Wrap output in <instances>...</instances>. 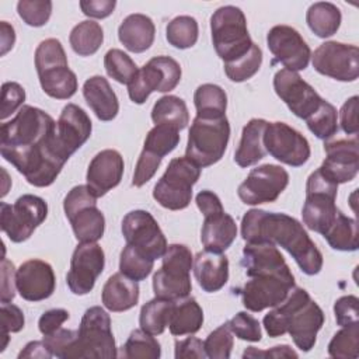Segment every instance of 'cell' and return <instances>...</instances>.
Returning <instances> with one entry per match:
<instances>
[{"label":"cell","mask_w":359,"mask_h":359,"mask_svg":"<svg viewBox=\"0 0 359 359\" xmlns=\"http://www.w3.org/2000/svg\"><path fill=\"white\" fill-rule=\"evenodd\" d=\"M154 125H168L178 130L189 123V112L182 98L177 95H164L156 101L151 109Z\"/></svg>","instance_id":"cell-35"},{"label":"cell","mask_w":359,"mask_h":359,"mask_svg":"<svg viewBox=\"0 0 359 359\" xmlns=\"http://www.w3.org/2000/svg\"><path fill=\"white\" fill-rule=\"evenodd\" d=\"M304 121L310 132L321 140H328L338 132L337 109L325 100H323L320 107Z\"/></svg>","instance_id":"cell-43"},{"label":"cell","mask_w":359,"mask_h":359,"mask_svg":"<svg viewBox=\"0 0 359 359\" xmlns=\"http://www.w3.org/2000/svg\"><path fill=\"white\" fill-rule=\"evenodd\" d=\"M43 341L53 353V356L60 359H74L77 331L59 328L53 334L45 335Z\"/></svg>","instance_id":"cell-50"},{"label":"cell","mask_w":359,"mask_h":359,"mask_svg":"<svg viewBox=\"0 0 359 359\" xmlns=\"http://www.w3.org/2000/svg\"><path fill=\"white\" fill-rule=\"evenodd\" d=\"M266 45L275 60L292 72L304 70L309 66L311 50L303 36L289 25H275L266 35Z\"/></svg>","instance_id":"cell-21"},{"label":"cell","mask_w":359,"mask_h":359,"mask_svg":"<svg viewBox=\"0 0 359 359\" xmlns=\"http://www.w3.org/2000/svg\"><path fill=\"white\" fill-rule=\"evenodd\" d=\"M161 258V268L153 276L154 296L171 302L189 296V272L194 265L191 250L184 244H170Z\"/></svg>","instance_id":"cell-7"},{"label":"cell","mask_w":359,"mask_h":359,"mask_svg":"<svg viewBox=\"0 0 359 359\" xmlns=\"http://www.w3.org/2000/svg\"><path fill=\"white\" fill-rule=\"evenodd\" d=\"M331 248L337 251L358 250V222L338 212L335 220L323 234Z\"/></svg>","instance_id":"cell-37"},{"label":"cell","mask_w":359,"mask_h":359,"mask_svg":"<svg viewBox=\"0 0 359 359\" xmlns=\"http://www.w3.org/2000/svg\"><path fill=\"white\" fill-rule=\"evenodd\" d=\"M154 266V259L144 255L137 248L126 244L119 257V272L139 282L146 279Z\"/></svg>","instance_id":"cell-42"},{"label":"cell","mask_w":359,"mask_h":359,"mask_svg":"<svg viewBox=\"0 0 359 359\" xmlns=\"http://www.w3.org/2000/svg\"><path fill=\"white\" fill-rule=\"evenodd\" d=\"M181 80V66L170 56H156L140 67L128 84L129 98L135 104H143L153 91L168 93Z\"/></svg>","instance_id":"cell-13"},{"label":"cell","mask_w":359,"mask_h":359,"mask_svg":"<svg viewBox=\"0 0 359 359\" xmlns=\"http://www.w3.org/2000/svg\"><path fill=\"white\" fill-rule=\"evenodd\" d=\"M116 345L109 314L100 306L87 309L77 330L74 359L116 358Z\"/></svg>","instance_id":"cell-11"},{"label":"cell","mask_w":359,"mask_h":359,"mask_svg":"<svg viewBox=\"0 0 359 359\" xmlns=\"http://www.w3.org/2000/svg\"><path fill=\"white\" fill-rule=\"evenodd\" d=\"M241 237L247 243H271L285 248L306 275L323 268V254L303 224L286 213L251 209L241 220Z\"/></svg>","instance_id":"cell-2"},{"label":"cell","mask_w":359,"mask_h":359,"mask_svg":"<svg viewBox=\"0 0 359 359\" xmlns=\"http://www.w3.org/2000/svg\"><path fill=\"white\" fill-rule=\"evenodd\" d=\"M115 0H81L80 8L84 15L91 18H105L114 13Z\"/></svg>","instance_id":"cell-60"},{"label":"cell","mask_w":359,"mask_h":359,"mask_svg":"<svg viewBox=\"0 0 359 359\" xmlns=\"http://www.w3.org/2000/svg\"><path fill=\"white\" fill-rule=\"evenodd\" d=\"M161 160L163 158L160 156L143 149L135 167L132 184L139 188V187H143L146 182H149L156 174L157 168L160 167Z\"/></svg>","instance_id":"cell-53"},{"label":"cell","mask_w":359,"mask_h":359,"mask_svg":"<svg viewBox=\"0 0 359 359\" xmlns=\"http://www.w3.org/2000/svg\"><path fill=\"white\" fill-rule=\"evenodd\" d=\"M321 307L310 297L307 290L293 287L287 297L265 314L262 323L269 337L276 338L289 334L294 345L309 352L316 345L317 332L324 324Z\"/></svg>","instance_id":"cell-3"},{"label":"cell","mask_w":359,"mask_h":359,"mask_svg":"<svg viewBox=\"0 0 359 359\" xmlns=\"http://www.w3.org/2000/svg\"><path fill=\"white\" fill-rule=\"evenodd\" d=\"M194 104L196 108V116L222 118L226 116L227 95L220 86L206 83L195 90Z\"/></svg>","instance_id":"cell-36"},{"label":"cell","mask_w":359,"mask_h":359,"mask_svg":"<svg viewBox=\"0 0 359 359\" xmlns=\"http://www.w3.org/2000/svg\"><path fill=\"white\" fill-rule=\"evenodd\" d=\"M289 184L287 171L276 164H262L250 171L238 185V198L245 205L275 202Z\"/></svg>","instance_id":"cell-15"},{"label":"cell","mask_w":359,"mask_h":359,"mask_svg":"<svg viewBox=\"0 0 359 359\" xmlns=\"http://www.w3.org/2000/svg\"><path fill=\"white\" fill-rule=\"evenodd\" d=\"M97 199L87 185H77L65 196V215L80 243H97L104 236L105 217L97 208Z\"/></svg>","instance_id":"cell-10"},{"label":"cell","mask_w":359,"mask_h":359,"mask_svg":"<svg viewBox=\"0 0 359 359\" xmlns=\"http://www.w3.org/2000/svg\"><path fill=\"white\" fill-rule=\"evenodd\" d=\"M105 254L97 243H80L72 255L70 269L66 276L67 286L77 296L93 290L97 278L102 273Z\"/></svg>","instance_id":"cell-19"},{"label":"cell","mask_w":359,"mask_h":359,"mask_svg":"<svg viewBox=\"0 0 359 359\" xmlns=\"http://www.w3.org/2000/svg\"><path fill=\"white\" fill-rule=\"evenodd\" d=\"M0 316H1V352L7 346L8 342V334L10 332H18L24 328V313L22 310L13 304V303H1L0 307Z\"/></svg>","instance_id":"cell-52"},{"label":"cell","mask_w":359,"mask_h":359,"mask_svg":"<svg viewBox=\"0 0 359 359\" xmlns=\"http://www.w3.org/2000/svg\"><path fill=\"white\" fill-rule=\"evenodd\" d=\"M203 310L194 297H184L172 302L168 316V330L175 337L191 335L201 330Z\"/></svg>","instance_id":"cell-33"},{"label":"cell","mask_w":359,"mask_h":359,"mask_svg":"<svg viewBox=\"0 0 359 359\" xmlns=\"http://www.w3.org/2000/svg\"><path fill=\"white\" fill-rule=\"evenodd\" d=\"M294 287L293 275H255L250 276L240 289L241 302L250 311L258 313L280 304Z\"/></svg>","instance_id":"cell-18"},{"label":"cell","mask_w":359,"mask_h":359,"mask_svg":"<svg viewBox=\"0 0 359 359\" xmlns=\"http://www.w3.org/2000/svg\"><path fill=\"white\" fill-rule=\"evenodd\" d=\"M56 122L45 111L22 105L0 128V153L25 180L38 188L49 187L67 161L57 150Z\"/></svg>","instance_id":"cell-1"},{"label":"cell","mask_w":359,"mask_h":359,"mask_svg":"<svg viewBox=\"0 0 359 359\" xmlns=\"http://www.w3.org/2000/svg\"><path fill=\"white\" fill-rule=\"evenodd\" d=\"M15 268L7 258L1 259V303H10L15 296Z\"/></svg>","instance_id":"cell-59"},{"label":"cell","mask_w":359,"mask_h":359,"mask_svg":"<svg viewBox=\"0 0 359 359\" xmlns=\"http://www.w3.org/2000/svg\"><path fill=\"white\" fill-rule=\"evenodd\" d=\"M91 129V119L83 108L76 104L65 105L55 126V137L60 154L69 160L88 140Z\"/></svg>","instance_id":"cell-22"},{"label":"cell","mask_w":359,"mask_h":359,"mask_svg":"<svg viewBox=\"0 0 359 359\" xmlns=\"http://www.w3.org/2000/svg\"><path fill=\"white\" fill-rule=\"evenodd\" d=\"M195 202H196L199 210L202 212L203 217L224 210V209H223V205H222V202H220V199H219V196H217L215 192L209 191V189L201 191V192L196 195Z\"/></svg>","instance_id":"cell-61"},{"label":"cell","mask_w":359,"mask_h":359,"mask_svg":"<svg viewBox=\"0 0 359 359\" xmlns=\"http://www.w3.org/2000/svg\"><path fill=\"white\" fill-rule=\"evenodd\" d=\"M35 67L45 94L56 100H69L77 91V77L69 69L59 39L48 38L35 49Z\"/></svg>","instance_id":"cell-4"},{"label":"cell","mask_w":359,"mask_h":359,"mask_svg":"<svg viewBox=\"0 0 359 359\" xmlns=\"http://www.w3.org/2000/svg\"><path fill=\"white\" fill-rule=\"evenodd\" d=\"M53 353L50 352V349L48 348V345L45 344V341H31L28 342L24 349L18 353V359L22 358H38V359H49L52 358Z\"/></svg>","instance_id":"cell-63"},{"label":"cell","mask_w":359,"mask_h":359,"mask_svg":"<svg viewBox=\"0 0 359 359\" xmlns=\"http://www.w3.org/2000/svg\"><path fill=\"white\" fill-rule=\"evenodd\" d=\"M123 157L114 149H105L97 153L87 168V187L97 196H104L115 188L123 175Z\"/></svg>","instance_id":"cell-25"},{"label":"cell","mask_w":359,"mask_h":359,"mask_svg":"<svg viewBox=\"0 0 359 359\" xmlns=\"http://www.w3.org/2000/svg\"><path fill=\"white\" fill-rule=\"evenodd\" d=\"M104 41V31L95 21L86 20L79 22L69 35L72 49L80 56L94 55Z\"/></svg>","instance_id":"cell-38"},{"label":"cell","mask_w":359,"mask_h":359,"mask_svg":"<svg viewBox=\"0 0 359 359\" xmlns=\"http://www.w3.org/2000/svg\"><path fill=\"white\" fill-rule=\"evenodd\" d=\"M241 265L247 276L255 275H293L283 255L271 243H247L243 248Z\"/></svg>","instance_id":"cell-26"},{"label":"cell","mask_w":359,"mask_h":359,"mask_svg":"<svg viewBox=\"0 0 359 359\" xmlns=\"http://www.w3.org/2000/svg\"><path fill=\"white\" fill-rule=\"evenodd\" d=\"M180 143V130L168 125H154L144 139V150H149L161 158L171 153Z\"/></svg>","instance_id":"cell-47"},{"label":"cell","mask_w":359,"mask_h":359,"mask_svg":"<svg viewBox=\"0 0 359 359\" xmlns=\"http://www.w3.org/2000/svg\"><path fill=\"white\" fill-rule=\"evenodd\" d=\"M174 346H175L174 356L177 359H189V358L202 359V358H206L203 342H202V339H199L196 337H188L185 339H177Z\"/></svg>","instance_id":"cell-58"},{"label":"cell","mask_w":359,"mask_h":359,"mask_svg":"<svg viewBox=\"0 0 359 359\" xmlns=\"http://www.w3.org/2000/svg\"><path fill=\"white\" fill-rule=\"evenodd\" d=\"M104 67L107 74L121 84H129L139 70L132 57L116 48H112L105 53Z\"/></svg>","instance_id":"cell-46"},{"label":"cell","mask_w":359,"mask_h":359,"mask_svg":"<svg viewBox=\"0 0 359 359\" xmlns=\"http://www.w3.org/2000/svg\"><path fill=\"white\" fill-rule=\"evenodd\" d=\"M18 15L29 27L45 25L52 14V1L49 0H20L17 3Z\"/></svg>","instance_id":"cell-49"},{"label":"cell","mask_w":359,"mask_h":359,"mask_svg":"<svg viewBox=\"0 0 359 359\" xmlns=\"http://www.w3.org/2000/svg\"><path fill=\"white\" fill-rule=\"evenodd\" d=\"M341 20V10L328 1H317L306 13L307 25L318 38L332 36L338 31Z\"/></svg>","instance_id":"cell-34"},{"label":"cell","mask_w":359,"mask_h":359,"mask_svg":"<svg viewBox=\"0 0 359 359\" xmlns=\"http://www.w3.org/2000/svg\"><path fill=\"white\" fill-rule=\"evenodd\" d=\"M328 355L337 359H356L359 356V324L342 327L330 341Z\"/></svg>","instance_id":"cell-44"},{"label":"cell","mask_w":359,"mask_h":359,"mask_svg":"<svg viewBox=\"0 0 359 359\" xmlns=\"http://www.w3.org/2000/svg\"><path fill=\"white\" fill-rule=\"evenodd\" d=\"M358 139H338L325 142V158L320 165L321 171L337 184L352 181L359 171Z\"/></svg>","instance_id":"cell-23"},{"label":"cell","mask_w":359,"mask_h":359,"mask_svg":"<svg viewBox=\"0 0 359 359\" xmlns=\"http://www.w3.org/2000/svg\"><path fill=\"white\" fill-rule=\"evenodd\" d=\"M154 35L156 27L153 20L140 13L129 14L118 28V38L121 43L133 53L147 50L154 42Z\"/></svg>","instance_id":"cell-30"},{"label":"cell","mask_w":359,"mask_h":359,"mask_svg":"<svg viewBox=\"0 0 359 359\" xmlns=\"http://www.w3.org/2000/svg\"><path fill=\"white\" fill-rule=\"evenodd\" d=\"M201 177V167L188 157L172 158L153 189V198L165 209L181 210L191 203L192 187Z\"/></svg>","instance_id":"cell-9"},{"label":"cell","mask_w":359,"mask_h":359,"mask_svg":"<svg viewBox=\"0 0 359 359\" xmlns=\"http://www.w3.org/2000/svg\"><path fill=\"white\" fill-rule=\"evenodd\" d=\"M199 35L198 21L191 15H178L172 18L165 28V38L177 49L192 48Z\"/></svg>","instance_id":"cell-40"},{"label":"cell","mask_w":359,"mask_h":359,"mask_svg":"<svg viewBox=\"0 0 359 359\" xmlns=\"http://www.w3.org/2000/svg\"><path fill=\"white\" fill-rule=\"evenodd\" d=\"M25 91L15 81H6L1 87V119H7L24 102Z\"/></svg>","instance_id":"cell-54"},{"label":"cell","mask_w":359,"mask_h":359,"mask_svg":"<svg viewBox=\"0 0 359 359\" xmlns=\"http://www.w3.org/2000/svg\"><path fill=\"white\" fill-rule=\"evenodd\" d=\"M171 300L154 297L144 303L140 309L139 325L143 331L151 335H160L164 332L168 324V316L171 310Z\"/></svg>","instance_id":"cell-39"},{"label":"cell","mask_w":359,"mask_h":359,"mask_svg":"<svg viewBox=\"0 0 359 359\" xmlns=\"http://www.w3.org/2000/svg\"><path fill=\"white\" fill-rule=\"evenodd\" d=\"M229 139L230 123L226 116H195L188 132L185 157L201 168L213 165L224 156Z\"/></svg>","instance_id":"cell-6"},{"label":"cell","mask_w":359,"mask_h":359,"mask_svg":"<svg viewBox=\"0 0 359 359\" xmlns=\"http://www.w3.org/2000/svg\"><path fill=\"white\" fill-rule=\"evenodd\" d=\"M265 119L252 118L243 128L238 147L234 153V161L240 167H250L262 160L266 154L264 146V132L266 128Z\"/></svg>","instance_id":"cell-32"},{"label":"cell","mask_w":359,"mask_h":359,"mask_svg":"<svg viewBox=\"0 0 359 359\" xmlns=\"http://www.w3.org/2000/svg\"><path fill=\"white\" fill-rule=\"evenodd\" d=\"M317 73L338 81H355L359 77V49L337 41L321 43L311 55Z\"/></svg>","instance_id":"cell-14"},{"label":"cell","mask_w":359,"mask_h":359,"mask_svg":"<svg viewBox=\"0 0 359 359\" xmlns=\"http://www.w3.org/2000/svg\"><path fill=\"white\" fill-rule=\"evenodd\" d=\"M358 95L348 98L339 111V123L346 135L356 136L358 133Z\"/></svg>","instance_id":"cell-56"},{"label":"cell","mask_w":359,"mask_h":359,"mask_svg":"<svg viewBox=\"0 0 359 359\" xmlns=\"http://www.w3.org/2000/svg\"><path fill=\"white\" fill-rule=\"evenodd\" d=\"M192 269L199 286L208 293L220 290L229 280V259L222 252H198Z\"/></svg>","instance_id":"cell-27"},{"label":"cell","mask_w":359,"mask_h":359,"mask_svg":"<svg viewBox=\"0 0 359 359\" xmlns=\"http://www.w3.org/2000/svg\"><path fill=\"white\" fill-rule=\"evenodd\" d=\"M338 184L318 167L306 184V201L302 209L303 223L307 229L324 234L338 215L335 205Z\"/></svg>","instance_id":"cell-8"},{"label":"cell","mask_w":359,"mask_h":359,"mask_svg":"<svg viewBox=\"0 0 359 359\" xmlns=\"http://www.w3.org/2000/svg\"><path fill=\"white\" fill-rule=\"evenodd\" d=\"M212 42L217 56L230 63L244 56L252 46L244 13L236 6L219 7L210 17Z\"/></svg>","instance_id":"cell-5"},{"label":"cell","mask_w":359,"mask_h":359,"mask_svg":"<svg viewBox=\"0 0 359 359\" xmlns=\"http://www.w3.org/2000/svg\"><path fill=\"white\" fill-rule=\"evenodd\" d=\"M101 300L109 311L119 313L130 310L139 302V285L122 272L114 273L102 287Z\"/></svg>","instance_id":"cell-31"},{"label":"cell","mask_w":359,"mask_h":359,"mask_svg":"<svg viewBox=\"0 0 359 359\" xmlns=\"http://www.w3.org/2000/svg\"><path fill=\"white\" fill-rule=\"evenodd\" d=\"M264 146L278 161L300 167L310 158L309 140L294 128L285 122H268L264 132Z\"/></svg>","instance_id":"cell-16"},{"label":"cell","mask_w":359,"mask_h":359,"mask_svg":"<svg viewBox=\"0 0 359 359\" xmlns=\"http://www.w3.org/2000/svg\"><path fill=\"white\" fill-rule=\"evenodd\" d=\"M227 325L231 332L243 341L258 342L262 338L259 321L245 311H240L234 317H231L227 321Z\"/></svg>","instance_id":"cell-51"},{"label":"cell","mask_w":359,"mask_h":359,"mask_svg":"<svg viewBox=\"0 0 359 359\" xmlns=\"http://www.w3.org/2000/svg\"><path fill=\"white\" fill-rule=\"evenodd\" d=\"M233 345V332L229 328L227 323L222 324L215 331H212L203 341L206 358L210 359H229L231 355Z\"/></svg>","instance_id":"cell-48"},{"label":"cell","mask_w":359,"mask_h":359,"mask_svg":"<svg viewBox=\"0 0 359 359\" xmlns=\"http://www.w3.org/2000/svg\"><path fill=\"white\" fill-rule=\"evenodd\" d=\"M121 229L126 244H130L154 261L161 258L168 247L157 220L147 210L137 209L126 213Z\"/></svg>","instance_id":"cell-17"},{"label":"cell","mask_w":359,"mask_h":359,"mask_svg":"<svg viewBox=\"0 0 359 359\" xmlns=\"http://www.w3.org/2000/svg\"><path fill=\"white\" fill-rule=\"evenodd\" d=\"M15 286L24 300H45L55 292V272L52 266L42 259H28L22 262L15 272Z\"/></svg>","instance_id":"cell-24"},{"label":"cell","mask_w":359,"mask_h":359,"mask_svg":"<svg viewBox=\"0 0 359 359\" xmlns=\"http://www.w3.org/2000/svg\"><path fill=\"white\" fill-rule=\"evenodd\" d=\"M236 237L237 224L229 213L223 210L205 216L201 230V241L205 250L212 252H223L233 244Z\"/></svg>","instance_id":"cell-29"},{"label":"cell","mask_w":359,"mask_h":359,"mask_svg":"<svg viewBox=\"0 0 359 359\" xmlns=\"http://www.w3.org/2000/svg\"><path fill=\"white\" fill-rule=\"evenodd\" d=\"M0 41H1V55H6L14 45L15 42V32H14V28L6 22V21H1L0 22Z\"/></svg>","instance_id":"cell-64"},{"label":"cell","mask_w":359,"mask_h":359,"mask_svg":"<svg viewBox=\"0 0 359 359\" xmlns=\"http://www.w3.org/2000/svg\"><path fill=\"white\" fill-rule=\"evenodd\" d=\"M83 95L87 105L100 121H112L119 111V101L108 80L102 76H93L83 84Z\"/></svg>","instance_id":"cell-28"},{"label":"cell","mask_w":359,"mask_h":359,"mask_svg":"<svg viewBox=\"0 0 359 359\" xmlns=\"http://www.w3.org/2000/svg\"><path fill=\"white\" fill-rule=\"evenodd\" d=\"M273 88L287 108L302 119H307L323 101L318 93L297 72L287 69H280L275 73Z\"/></svg>","instance_id":"cell-20"},{"label":"cell","mask_w":359,"mask_h":359,"mask_svg":"<svg viewBox=\"0 0 359 359\" xmlns=\"http://www.w3.org/2000/svg\"><path fill=\"white\" fill-rule=\"evenodd\" d=\"M121 356L126 359H158L161 356V348L154 335L140 328L130 332L122 346Z\"/></svg>","instance_id":"cell-41"},{"label":"cell","mask_w":359,"mask_h":359,"mask_svg":"<svg viewBox=\"0 0 359 359\" xmlns=\"http://www.w3.org/2000/svg\"><path fill=\"white\" fill-rule=\"evenodd\" d=\"M46 216V202L32 194L20 196L13 205L0 203V226L13 243L28 240Z\"/></svg>","instance_id":"cell-12"},{"label":"cell","mask_w":359,"mask_h":359,"mask_svg":"<svg viewBox=\"0 0 359 359\" xmlns=\"http://www.w3.org/2000/svg\"><path fill=\"white\" fill-rule=\"evenodd\" d=\"M243 358H297V352H294L289 345H276L268 351H258L254 346H248Z\"/></svg>","instance_id":"cell-62"},{"label":"cell","mask_w":359,"mask_h":359,"mask_svg":"<svg viewBox=\"0 0 359 359\" xmlns=\"http://www.w3.org/2000/svg\"><path fill=\"white\" fill-rule=\"evenodd\" d=\"M358 306H359V299L353 294L339 297L334 304V314H335L337 324L341 327L358 324V320H359Z\"/></svg>","instance_id":"cell-55"},{"label":"cell","mask_w":359,"mask_h":359,"mask_svg":"<svg viewBox=\"0 0 359 359\" xmlns=\"http://www.w3.org/2000/svg\"><path fill=\"white\" fill-rule=\"evenodd\" d=\"M262 63V50L257 43H252L251 49L237 60L224 63L226 76L234 81L241 83L251 79L261 67Z\"/></svg>","instance_id":"cell-45"},{"label":"cell","mask_w":359,"mask_h":359,"mask_svg":"<svg viewBox=\"0 0 359 359\" xmlns=\"http://www.w3.org/2000/svg\"><path fill=\"white\" fill-rule=\"evenodd\" d=\"M69 311L65 309H52L45 311L38 321V328L41 331V334L45 335H50L55 331H57L59 328H62V324L65 321L69 320Z\"/></svg>","instance_id":"cell-57"}]
</instances>
